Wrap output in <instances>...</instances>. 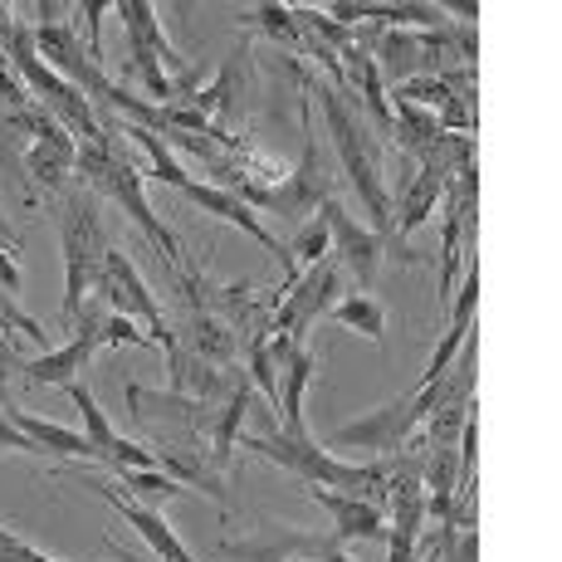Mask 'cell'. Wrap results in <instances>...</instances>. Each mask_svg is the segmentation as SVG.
<instances>
[{
	"label": "cell",
	"mask_w": 562,
	"mask_h": 562,
	"mask_svg": "<svg viewBox=\"0 0 562 562\" xmlns=\"http://www.w3.org/2000/svg\"><path fill=\"white\" fill-rule=\"evenodd\" d=\"M304 490L318 509H328L333 543H352V538H362V543H386V514L376 509V504L352 499V494H338V490H323V484H304Z\"/></svg>",
	"instance_id": "obj_15"
},
{
	"label": "cell",
	"mask_w": 562,
	"mask_h": 562,
	"mask_svg": "<svg viewBox=\"0 0 562 562\" xmlns=\"http://www.w3.org/2000/svg\"><path fill=\"white\" fill-rule=\"evenodd\" d=\"M474 304H480V265L470 259V274H464V284H460V299L446 308V313H450V323H446V333H440L436 352H430V367L420 372V382H416V386H436L440 376L450 372V362L460 358L464 338L474 333Z\"/></svg>",
	"instance_id": "obj_16"
},
{
	"label": "cell",
	"mask_w": 562,
	"mask_h": 562,
	"mask_svg": "<svg viewBox=\"0 0 562 562\" xmlns=\"http://www.w3.org/2000/svg\"><path fill=\"white\" fill-rule=\"evenodd\" d=\"M117 15H123L127 25V49H133V69L143 74L147 93H153V103H171V74H181L187 64H181V54L167 45V35H161L157 15L147 0H117Z\"/></svg>",
	"instance_id": "obj_7"
},
{
	"label": "cell",
	"mask_w": 562,
	"mask_h": 562,
	"mask_svg": "<svg viewBox=\"0 0 562 562\" xmlns=\"http://www.w3.org/2000/svg\"><path fill=\"white\" fill-rule=\"evenodd\" d=\"M93 490H99L103 499L113 504V509L123 514L127 524H133L137 533L147 538V548H153V553H157L161 562H196V558L187 553V548H181V538L167 528V518H161V509H147V504L127 499V494H123V490H113V484H108V480H93Z\"/></svg>",
	"instance_id": "obj_17"
},
{
	"label": "cell",
	"mask_w": 562,
	"mask_h": 562,
	"mask_svg": "<svg viewBox=\"0 0 562 562\" xmlns=\"http://www.w3.org/2000/svg\"><path fill=\"white\" fill-rule=\"evenodd\" d=\"M235 446L255 450V456L284 464L294 470L304 484H323V490H338V494H352V499H367L382 509L386 494H392V480H386L382 464H348V460H333L328 450L318 446L313 436H289V430H269V436H240Z\"/></svg>",
	"instance_id": "obj_1"
},
{
	"label": "cell",
	"mask_w": 562,
	"mask_h": 562,
	"mask_svg": "<svg viewBox=\"0 0 562 562\" xmlns=\"http://www.w3.org/2000/svg\"><path fill=\"white\" fill-rule=\"evenodd\" d=\"M103 342H127V348H153V333H137L133 318L123 313H108L103 318Z\"/></svg>",
	"instance_id": "obj_27"
},
{
	"label": "cell",
	"mask_w": 562,
	"mask_h": 562,
	"mask_svg": "<svg viewBox=\"0 0 562 562\" xmlns=\"http://www.w3.org/2000/svg\"><path fill=\"white\" fill-rule=\"evenodd\" d=\"M289 255H294L299 274H304V269H313V265H318V259H328V255H333V231H328V215L318 211V221L304 225V231L294 235V245H289Z\"/></svg>",
	"instance_id": "obj_25"
},
{
	"label": "cell",
	"mask_w": 562,
	"mask_h": 562,
	"mask_svg": "<svg viewBox=\"0 0 562 562\" xmlns=\"http://www.w3.org/2000/svg\"><path fill=\"white\" fill-rule=\"evenodd\" d=\"M255 25L265 30V35H274L279 45H289V49H304V25H299V15L289 5H259L255 10Z\"/></svg>",
	"instance_id": "obj_26"
},
{
	"label": "cell",
	"mask_w": 562,
	"mask_h": 562,
	"mask_svg": "<svg viewBox=\"0 0 562 562\" xmlns=\"http://www.w3.org/2000/svg\"><path fill=\"white\" fill-rule=\"evenodd\" d=\"M99 294L108 299V308L113 313H123V318H143L147 328H153V342H161V348H177V338H171V328H167V318H161V308H157V299L147 294V284H143V274L133 269V259H127L123 250H113L108 245V255H103V269H99Z\"/></svg>",
	"instance_id": "obj_10"
},
{
	"label": "cell",
	"mask_w": 562,
	"mask_h": 562,
	"mask_svg": "<svg viewBox=\"0 0 562 562\" xmlns=\"http://www.w3.org/2000/svg\"><path fill=\"white\" fill-rule=\"evenodd\" d=\"M313 352L308 348H294L284 358V376H279V411H284V426L279 430H289V436H308L304 430V386H308V376H313Z\"/></svg>",
	"instance_id": "obj_21"
},
{
	"label": "cell",
	"mask_w": 562,
	"mask_h": 562,
	"mask_svg": "<svg viewBox=\"0 0 562 562\" xmlns=\"http://www.w3.org/2000/svg\"><path fill=\"white\" fill-rule=\"evenodd\" d=\"M117 490H123L127 499L147 504V509H161V504L177 499L187 484H177L167 470H117Z\"/></svg>",
	"instance_id": "obj_23"
},
{
	"label": "cell",
	"mask_w": 562,
	"mask_h": 562,
	"mask_svg": "<svg viewBox=\"0 0 562 562\" xmlns=\"http://www.w3.org/2000/svg\"><path fill=\"white\" fill-rule=\"evenodd\" d=\"M0 446H10V450H25V456H45V450L35 446V440H30V436H20V430L10 426V416H5V411H0Z\"/></svg>",
	"instance_id": "obj_28"
},
{
	"label": "cell",
	"mask_w": 562,
	"mask_h": 562,
	"mask_svg": "<svg viewBox=\"0 0 562 562\" xmlns=\"http://www.w3.org/2000/svg\"><path fill=\"white\" fill-rule=\"evenodd\" d=\"M231 191L245 205H255V211H274V215H284V221H304L313 205L333 201V177L323 171V153L308 133L304 153H299V167H289V177L279 181V187H250V181H240V187H231Z\"/></svg>",
	"instance_id": "obj_6"
},
{
	"label": "cell",
	"mask_w": 562,
	"mask_h": 562,
	"mask_svg": "<svg viewBox=\"0 0 562 562\" xmlns=\"http://www.w3.org/2000/svg\"><path fill=\"white\" fill-rule=\"evenodd\" d=\"M59 235H64V255H69V274H64V308H59V318H83L93 284H99L103 255H108L99 211H93L89 196H79V191H69V196H64Z\"/></svg>",
	"instance_id": "obj_5"
},
{
	"label": "cell",
	"mask_w": 562,
	"mask_h": 562,
	"mask_svg": "<svg viewBox=\"0 0 562 562\" xmlns=\"http://www.w3.org/2000/svg\"><path fill=\"white\" fill-rule=\"evenodd\" d=\"M99 348H103V313L83 308L79 338L54 352H40V358H30V362H15V367L25 372V382H35V386H69V382H79V367H89V358Z\"/></svg>",
	"instance_id": "obj_13"
},
{
	"label": "cell",
	"mask_w": 562,
	"mask_h": 562,
	"mask_svg": "<svg viewBox=\"0 0 562 562\" xmlns=\"http://www.w3.org/2000/svg\"><path fill=\"white\" fill-rule=\"evenodd\" d=\"M64 392L74 396V406H79V416H83V436H89V446H93V456H99V464H108V470H161L153 450L137 446V440H123L113 426H108L103 406L93 402V392H89L83 382H69Z\"/></svg>",
	"instance_id": "obj_11"
},
{
	"label": "cell",
	"mask_w": 562,
	"mask_h": 562,
	"mask_svg": "<svg viewBox=\"0 0 562 562\" xmlns=\"http://www.w3.org/2000/svg\"><path fill=\"white\" fill-rule=\"evenodd\" d=\"M328 318L342 323V328H352V333H362V338H372V342L386 338V308L376 304L372 294H348V299H338V304L328 308Z\"/></svg>",
	"instance_id": "obj_22"
},
{
	"label": "cell",
	"mask_w": 562,
	"mask_h": 562,
	"mask_svg": "<svg viewBox=\"0 0 562 562\" xmlns=\"http://www.w3.org/2000/svg\"><path fill=\"white\" fill-rule=\"evenodd\" d=\"M338 289H342V269L338 259H318L313 269L294 279V284L284 289V299L274 304V318H269V328L284 333L289 342H304V333L313 328V318H323L333 304H338Z\"/></svg>",
	"instance_id": "obj_8"
},
{
	"label": "cell",
	"mask_w": 562,
	"mask_h": 562,
	"mask_svg": "<svg viewBox=\"0 0 562 562\" xmlns=\"http://www.w3.org/2000/svg\"><path fill=\"white\" fill-rule=\"evenodd\" d=\"M117 133H127V137H133L137 147H143L147 157H153V177H157V181H167V187H177V191H181V187H187V181H191L187 171H181V161L171 157V147L161 143V137L153 133V127H143V123H127V127H117Z\"/></svg>",
	"instance_id": "obj_24"
},
{
	"label": "cell",
	"mask_w": 562,
	"mask_h": 562,
	"mask_svg": "<svg viewBox=\"0 0 562 562\" xmlns=\"http://www.w3.org/2000/svg\"><path fill=\"white\" fill-rule=\"evenodd\" d=\"M318 103H323V113H328V127H333L338 153H342V167H348L352 187H358V196L367 201V211H372V231L382 235V240H392V196H386V187H382V143L367 133L358 103L348 108L338 89L318 83Z\"/></svg>",
	"instance_id": "obj_2"
},
{
	"label": "cell",
	"mask_w": 562,
	"mask_h": 562,
	"mask_svg": "<svg viewBox=\"0 0 562 562\" xmlns=\"http://www.w3.org/2000/svg\"><path fill=\"white\" fill-rule=\"evenodd\" d=\"M0 30H5V54H10V64L20 69V83L30 89V99L45 108V113L59 127H69V133H83V143H103L108 133H103L99 117H93L89 99H83V93H74V83L59 79V74H54L49 64L40 59L35 35H30V30H15L10 20H0Z\"/></svg>",
	"instance_id": "obj_3"
},
{
	"label": "cell",
	"mask_w": 562,
	"mask_h": 562,
	"mask_svg": "<svg viewBox=\"0 0 562 562\" xmlns=\"http://www.w3.org/2000/svg\"><path fill=\"white\" fill-rule=\"evenodd\" d=\"M181 196H191V201L201 205V211H211L215 221H231V225H240V231L250 235L255 245H265V250L274 255L279 274H284V289L299 279V265H294V255H289V245L279 240V235H269L265 225H259V215H255V211H250V205H245L240 196H235V191H225V187H201V181H187V187H181Z\"/></svg>",
	"instance_id": "obj_12"
},
{
	"label": "cell",
	"mask_w": 562,
	"mask_h": 562,
	"mask_svg": "<svg viewBox=\"0 0 562 562\" xmlns=\"http://www.w3.org/2000/svg\"><path fill=\"white\" fill-rule=\"evenodd\" d=\"M74 171H79V177L89 181L93 191H103V196H113L117 205H123V211L147 231V240L161 245V259H167L171 269H181L177 235H171L167 225L157 221L153 205H147V196H143V171H137L123 153H113V147H108V137H103V143H83L79 157H74Z\"/></svg>",
	"instance_id": "obj_4"
},
{
	"label": "cell",
	"mask_w": 562,
	"mask_h": 562,
	"mask_svg": "<svg viewBox=\"0 0 562 562\" xmlns=\"http://www.w3.org/2000/svg\"><path fill=\"white\" fill-rule=\"evenodd\" d=\"M446 181H450V171H440V167H420L416 177H411V187L402 191V201L392 205V231H396V235L420 231V225L430 221V205H436V201H440V191H446Z\"/></svg>",
	"instance_id": "obj_19"
},
{
	"label": "cell",
	"mask_w": 562,
	"mask_h": 562,
	"mask_svg": "<svg viewBox=\"0 0 562 562\" xmlns=\"http://www.w3.org/2000/svg\"><path fill=\"white\" fill-rule=\"evenodd\" d=\"M436 411V386H416L402 402L372 411L367 420H352L333 436V446H372V450H402L411 436H420V426L430 420Z\"/></svg>",
	"instance_id": "obj_9"
},
{
	"label": "cell",
	"mask_w": 562,
	"mask_h": 562,
	"mask_svg": "<svg viewBox=\"0 0 562 562\" xmlns=\"http://www.w3.org/2000/svg\"><path fill=\"white\" fill-rule=\"evenodd\" d=\"M10 416V426L20 430V436H30L40 450H49V456H69V460H99L89 446V436L83 430H69V426H54V420H40V416H25V411L15 406H0Z\"/></svg>",
	"instance_id": "obj_20"
},
{
	"label": "cell",
	"mask_w": 562,
	"mask_h": 562,
	"mask_svg": "<svg viewBox=\"0 0 562 562\" xmlns=\"http://www.w3.org/2000/svg\"><path fill=\"white\" fill-rule=\"evenodd\" d=\"M323 215H328V231H333V259H338V269H352V279H358V289L372 284V269L376 259H382L386 240L376 231H362V225L348 221V211H342L338 201H323L318 205Z\"/></svg>",
	"instance_id": "obj_14"
},
{
	"label": "cell",
	"mask_w": 562,
	"mask_h": 562,
	"mask_svg": "<svg viewBox=\"0 0 562 562\" xmlns=\"http://www.w3.org/2000/svg\"><path fill=\"white\" fill-rule=\"evenodd\" d=\"M225 553L250 562H358L333 538H274V543H225Z\"/></svg>",
	"instance_id": "obj_18"
}]
</instances>
